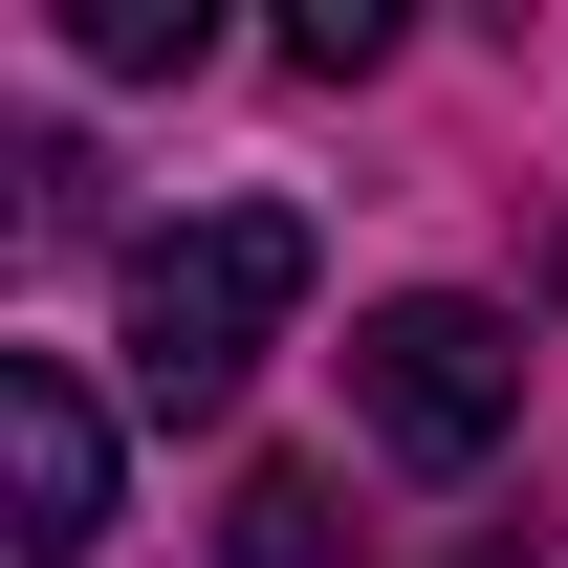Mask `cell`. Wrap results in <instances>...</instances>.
<instances>
[{
	"label": "cell",
	"instance_id": "1",
	"mask_svg": "<svg viewBox=\"0 0 568 568\" xmlns=\"http://www.w3.org/2000/svg\"><path fill=\"white\" fill-rule=\"evenodd\" d=\"M284 306H306V219H284V197H197V219L132 241V306H110V328H132V394H153V416H219V394L284 351Z\"/></svg>",
	"mask_w": 568,
	"mask_h": 568
},
{
	"label": "cell",
	"instance_id": "2",
	"mask_svg": "<svg viewBox=\"0 0 568 568\" xmlns=\"http://www.w3.org/2000/svg\"><path fill=\"white\" fill-rule=\"evenodd\" d=\"M351 416H372V459H416V481H481L503 437H525V328H503L481 284H416V306H372V328H351Z\"/></svg>",
	"mask_w": 568,
	"mask_h": 568
},
{
	"label": "cell",
	"instance_id": "3",
	"mask_svg": "<svg viewBox=\"0 0 568 568\" xmlns=\"http://www.w3.org/2000/svg\"><path fill=\"white\" fill-rule=\"evenodd\" d=\"M110 525V394L67 351H0V568H88Z\"/></svg>",
	"mask_w": 568,
	"mask_h": 568
},
{
	"label": "cell",
	"instance_id": "4",
	"mask_svg": "<svg viewBox=\"0 0 568 568\" xmlns=\"http://www.w3.org/2000/svg\"><path fill=\"white\" fill-rule=\"evenodd\" d=\"M219 22L197 0H67V67H110V88H153V67H197Z\"/></svg>",
	"mask_w": 568,
	"mask_h": 568
},
{
	"label": "cell",
	"instance_id": "5",
	"mask_svg": "<svg viewBox=\"0 0 568 568\" xmlns=\"http://www.w3.org/2000/svg\"><path fill=\"white\" fill-rule=\"evenodd\" d=\"M219 547H241V568H351V547H328V481H306V459H263V481L219 503Z\"/></svg>",
	"mask_w": 568,
	"mask_h": 568
},
{
	"label": "cell",
	"instance_id": "6",
	"mask_svg": "<svg viewBox=\"0 0 568 568\" xmlns=\"http://www.w3.org/2000/svg\"><path fill=\"white\" fill-rule=\"evenodd\" d=\"M284 67H306V88H351V67H394V0H306V22H284Z\"/></svg>",
	"mask_w": 568,
	"mask_h": 568
}]
</instances>
